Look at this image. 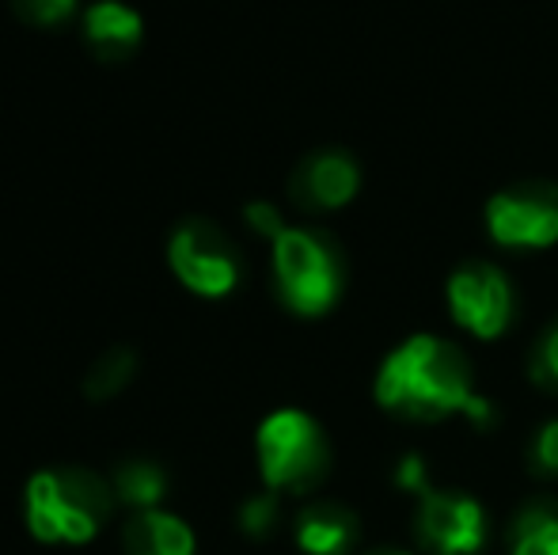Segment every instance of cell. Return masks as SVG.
I'll list each match as a JSON object with an SVG mask.
<instances>
[{"label":"cell","mask_w":558,"mask_h":555,"mask_svg":"<svg viewBox=\"0 0 558 555\" xmlns=\"http://www.w3.org/2000/svg\"><path fill=\"white\" fill-rule=\"evenodd\" d=\"M12 8L23 15L27 23H38V27H50V23H61L69 12L76 8V0H12Z\"/></svg>","instance_id":"obj_18"},{"label":"cell","mask_w":558,"mask_h":555,"mask_svg":"<svg viewBox=\"0 0 558 555\" xmlns=\"http://www.w3.org/2000/svg\"><path fill=\"white\" fill-rule=\"evenodd\" d=\"M536 377L544 381V385L558 388V324L544 335V342H539V350H536Z\"/></svg>","instance_id":"obj_21"},{"label":"cell","mask_w":558,"mask_h":555,"mask_svg":"<svg viewBox=\"0 0 558 555\" xmlns=\"http://www.w3.org/2000/svg\"><path fill=\"white\" fill-rule=\"evenodd\" d=\"M529 464L536 475H558V419L544 422L532 437L529 449Z\"/></svg>","instance_id":"obj_17"},{"label":"cell","mask_w":558,"mask_h":555,"mask_svg":"<svg viewBox=\"0 0 558 555\" xmlns=\"http://www.w3.org/2000/svg\"><path fill=\"white\" fill-rule=\"evenodd\" d=\"M396 487L411 491V495H426L429 491V475H426V460L418 457V453H407L403 460H399L396 468Z\"/></svg>","instance_id":"obj_20"},{"label":"cell","mask_w":558,"mask_h":555,"mask_svg":"<svg viewBox=\"0 0 558 555\" xmlns=\"http://www.w3.org/2000/svg\"><path fill=\"white\" fill-rule=\"evenodd\" d=\"M509 555H558V506H524L509 526Z\"/></svg>","instance_id":"obj_13"},{"label":"cell","mask_w":558,"mask_h":555,"mask_svg":"<svg viewBox=\"0 0 558 555\" xmlns=\"http://www.w3.org/2000/svg\"><path fill=\"white\" fill-rule=\"evenodd\" d=\"M486 232L509 252H547L558 244V191L551 183H517L498 191L483 209Z\"/></svg>","instance_id":"obj_6"},{"label":"cell","mask_w":558,"mask_h":555,"mask_svg":"<svg viewBox=\"0 0 558 555\" xmlns=\"http://www.w3.org/2000/svg\"><path fill=\"white\" fill-rule=\"evenodd\" d=\"M84 35H88L92 50L104 61H118L130 58L141 46V35H145V23L133 12L130 4H118V0H99V4L88 8L84 15Z\"/></svg>","instance_id":"obj_12"},{"label":"cell","mask_w":558,"mask_h":555,"mask_svg":"<svg viewBox=\"0 0 558 555\" xmlns=\"http://www.w3.org/2000/svg\"><path fill=\"white\" fill-rule=\"evenodd\" d=\"M175 278L198 297H228L240 281V260L214 221H183L168 244Z\"/></svg>","instance_id":"obj_7"},{"label":"cell","mask_w":558,"mask_h":555,"mask_svg":"<svg viewBox=\"0 0 558 555\" xmlns=\"http://www.w3.org/2000/svg\"><path fill=\"white\" fill-rule=\"evenodd\" d=\"M247 225H251V229H255L263 240H270V244L281 237V232L289 229L286 217H281V209H278V206H270V202H251V206H247Z\"/></svg>","instance_id":"obj_19"},{"label":"cell","mask_w":558,"mask_h":555,"mask_svg":"<svg viewBox=\"0 0 558 555\" xmlns=\"http://www.w3.org/2000/svg\"><path fill=\"white\" fill-rule=\"evenodd\" d=\"M278 495L266 491V495H255L240 506V529L247 536H255V541H263V536H270L278 529Z\"/></svg>","instance_id":"obj_16"},{"label":"cell","mask_w":558,"mask_h":555,"mask_svg":"<svg viewBox=\"0 0 558 555\" xmlns=\"http://www.w3.org/2000/svg\"><path fill=\"white\" fill-rule=\"evenodd\" d=\"M357 533L361 526L353 510L338 503H312L296 514V544L304 555H345Z\"/></svg>","instance_id":"obj_10"},{"label":"cell","mask_w":558,"mask_h":555,"mask_svg":"<svg viewBox=\"0 0 558 555\" xmlns=\"http://www.w3.org/2000/svg\"><path fill=\"white\" fill-rule=\"evenodd\" d=\"M361 191V168L342 148H324L301 160L289 179V198L308 214H335L350 206Z\"/></svg>","instance_id":"obj_9"},{"label":"cell","mask_w":558,"mask_h":555,"mask_svg":"<svg viewBox=\"0 0 558 555\" xmlns=\"http://www.w3.org/2000/svg\"><path fill=\"white\" fill-rule=\"evenodd\" d=\"M125 555H194V533L183 518L168 510H141L122 529Z\"/></svg>","instance_id":"obj_11"},{"label":"cell","mask_w":558,"mask_h":555,"mask_svg":"<svg viewBox=\"0 0 558 555\" xmlns=\"http://www.w3.org/2000/svg\"><path fill=\"white\" fill-rule=\"evenodd\" d=\"M274 255V281L296 316H324L342 297V255L324 232L289 225L278 240L270 244Z\"/></svg>","instance_id":"obj_4"},{"label":"cell","mask_w":558,"mask_h":555,"mask_svg":"<svg viewBox=\"0 0 558 555\" xmlns=\"http://www.w3.org/2000/svg\"><path fill=\"white\" fill-rule=\"evenodd\" d=\"M448 316L456 327L483 342H494L517 319V289L509 275L494 263H463L448 275L445 286Z\"/></svg>","instance_id":"obj_5"},{"label":"cell","mask_w":558,"mask_h":555,"mask_svg":"<svg viewBox=\"0 0 558 555\" xmlns=\"http://www.w3.org/2000/svg\"><path fill=\"white\" fill-rule=\"evenodd\" d=\"M258 472L274 495H308L319 487L331 468V445L312 415L296 408H281L263 419L255 434Z\"/></svg>","instance_id":"obj_3"},{"label":"cell","mask_w":558,"mask_h":555,"mask_svg":"<svg viewBox=\"0 0 558 555\" xmlns=\"http://www.w3.org/2000/svg\"><path fill=\"white\" fill-rule=\"evenodd\" d=\"M373 396L388 415L407 422H445L452 415L490 426L494 408L475 393V373L456 342L441 335H411L380 362Z\"/></svg>","instance_id":"obj_1"},{"label":"cell","mask_w":558,"mask_h":555,"mask_svg":"<svg viewBox=\"0 0 558 555\" xmlns=\"http://www.w3.org/2000/svg\"><path fill=\"white\" fill-rule=\"evenodd\" d=\"M133 370H137L133 350H125V347L107 350L88 370V377H84V396H88V400H111V396H118L133 381Z\"/></svg>","instance_id":"obj_15"},{"label":"cell","mask_w":558,"mask_h":555,"mask_svg":"<svg viewBox=\"0 0 558 555\" xmlns=\"http://www.w3.org/2000/svg\"><path fill=\"white\" fill-rule=\"evenodd\" d=\"M384 555H407V552H384Z\"/></svg>","instance_id":"obj_22"},{"label":"cell","mask_w":558,"mask_h":555,"mask_svg":"<svg viewBox=\"0 0 558 555\" xmlns=\"http://www.w3.org/2000/svg\"><path fill=\"white\" fill-rule=\"evenodd\" d=\"M114 510V487L92 468H46L23 495L27 529L43 544H88Z\"/></svg>","instance_id":"obj_2"},{"label":"cell","mask_w":558,"mask_h":555,"mask_svg":"<svg viewBox=\"0 0 558 555\" xmlns=\"http://www.w3.org/2000/svg\"><path fill=\"white\" fill-rule=\"evenodd\" d=\"M118 503L133 506V510H156L160 498L168 495V475H163L160 464L153 460H125V464L114 468V480H111Z\"/></svg>","instance_id":"obj_14"},{"label":"cell","mask_w":558,"mask_h":555,"mask_svg":"<svg viewBox=\"0 0 558 555\" xmlns=\"http://www.w3.org/2000/svg\"><path fill=\"white\" fill-rule=\"evenodd\" d=\"M414 533L434 555H475L486 544V510L471 495L429 487L418 498Z\"/></svg>","instance_id":"obj_8"}]
</instances>
